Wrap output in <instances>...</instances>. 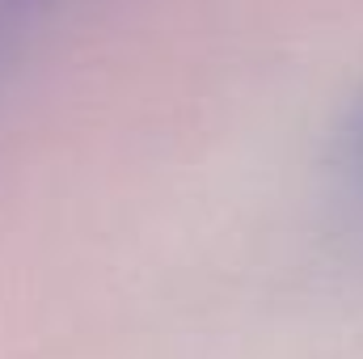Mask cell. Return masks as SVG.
I'll return each instance as SVG.
<instances>
[{
	"label": "cell",
	"mask_w": 363,
	"mask_h": 359,
	"mask_svg": "<svg viewBox=\"0 0 363 359\" xmlns=\"http://www.w3.org/2000/svg\"><path fill=\"white\" fill-rule=\"evenodd\" d=\"M330 165H334L338 182H342L351 194L363 199V89L355 93V101L347 106V114H342V123H338V131H334Z\"/></svg>",
	"instance_id": "cell-1"
}]
</instances>
